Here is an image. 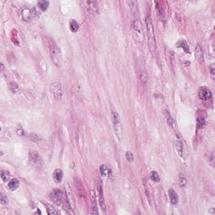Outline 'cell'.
<instances>
[{
    "label": "cell",
    "mask_w": 215,
    "mask_h": 215,
    "mask_svg": "<svg viewBox=\"0 0 215 215\" xmlns=\"http://www.w3.org/2000/svg\"><path fill=\"white\" fill-rule=\"evenodd\" d=\"M146 27H147V35H148V46L149 50L152 54H155L156 52V39H155V34H154V27L151 21V18L150 13H148L146 19Z\"/></svg>",
    "instance_id": "1"
},
{
    "label": "cell",
    "mask_w": 215,
    "mask_h": 215,
    "mask_svg": "<svg viewBox=\"0 0 215 215\" xmlns=\"http://www.w3.org/2000/svg\"><path fill=\"white\" fill-rule=\"evenodd\" d=\"M49 46H50V55L51 57L52 62L57 67H60L61 62V51L60 48L52 40L50 41Z\"/></svg>",
    "instance_id": "2"
},
{
    "label": "cell",
    "mask_w": 215,
    "mask_h": 215,
    "mask_svg": "<svg viewBox=\"0 0 215 215\" xmlns=\"http://www.w3.org/2000/svg\"><path fill=\"white\" fill-rule=\"evenodd\" d=\"M112 121H113V130L118 137V139L120 140L122 137V125H121L120 117L116 111L112 112Z\"/></svg>",
    "instance_id": "3"
},
{
    "label": "cell",
    "mask_w": 215,
    "mask_h": 215,
    "mask_svg": "<svg viewBox=\"0 0 215 215\" xmlns=\"http://www.w3.org/2000/svg\"><path fill=\"white\" fill-rule=\"evenodd\" d=\"M50 90L51 92L53 97L59 100L62 97V88H61V85L59 82H54L51 83V87H50Z\"/></svg>",
    "instance_id": "4"
},
{
    "label": "cell",
    "mask_w": 215,
    "mask_h": 215,
    "mask_svg": "<svg viewBox=\"0 0 215 215\" xmlns=\"http://www.w3.org/2000/svg\"><path fill=\"white\" fill-rule=\"evenodd\" d=\"M133 30H134V33H135V37L136 39L142 42L143 41V32H142V24L140 21V20L136 19L134 20V24H133Z\"/></svg>",
    "instance_id": "5"
},
{
    "label": "cell",
    "mask_w": 215,
    "mask_h": 215,
    "mask_svg": "<svg viewBox=\"0 0 215 215\" xmlns=\"http://www.w3.org/2000/svg\"><path fill=\"white\" fill-rule=\"evenodd\" d=\"M50 197L57 205L60 206L61 204V202H62L63 193L60 189H54V190H52V192L50 194Z\"/></svg>",
    "instance_id": "6"
},
{
    "label": "cell",
    "mask_w": 215,
    "mask_h": 215,
    "mask_svg": "<svg viewBox=\"0 0 215 215\" xmlns=\"http://www.w3.org/2000/svg\"><path fill=\"white\" fill-rule=\"evenodd\" d=\"M84 7L86 10L90 14H97L98 13V3L96 1H84Z\"/></svg>",
    "instance_id": "7"
},
{
    "label": "cell",
    "mask_w": 215,
    "mask_h": 215,
    "mask_svg": "<svg viewBox=\"0 0 215 215\" xmlns=\"http://www.w3.org/2000/svg\"><path fill=\"white\" fill-rule=\"evenodd\" d=\"M198 97L201 100L208 101L212 98V92L207 87H201L198 90Z\"/></svg>",
    "instance_id": "8"
},
{
    "label": "cell",
    "mask_w": 215,
    "mask_h": 215,
    "mask_svg": "<svg viewBox=\"0 0 215 215\" xmlns=\"http://www.w3.org/2000/svg\"><path fill=\"white\" fill-rule=\"evenodd\" d=\"M91 214H98V206H97V197H96V193L94 190L91 191Z\"/></svg>",
    "instance_id": "9"
},
{
    "label": "cell",
    "mask_w": 215,
    "mask_h": 215,
    "mask_svg": "<svg viewBox=\"0 0 215 215\" xmlns=\"http://www.w3.org/2000/svg\"><path fill=\"white\" fill-rule=\"evenodd\" d=\"M21 18L25 22H30L32 19V12L30 9L24 8L21 11Z\"/></svg>",
    "instance_id": "10"
},
{
    "label": "cell",
    "mask_w": 215,
    "mask_h": 215,
    "mask_svg": "<svg viewBox=\"0 0 215 215\" xmlns=\"http://www.w3.org/2000/svg\"><path fill=\"white\" fill-rule=\"evenodd\" d=\"M168 194H169V198H170L171 204H174V205L177 204V203H178V195H177V192L174 189L171 188L169 192H168Z\"/></svg>",
    "instance_id": "11"
},
{
    "label": "cell",
    "mask_w": 215,
    "mask_h": 215,
    "mask_svg": "<svg viewBox=\"0 0 215 215\" xmlns=\"http://www.w3.org/2000/svg\"><path fill=\"white\" fill-rule=\"evenodd\" d=\"M164 113H165L166 119V122H167L168 125H169L170 127H171L172 129H175V120H174V119L172 118V116H171V114L170 113V112H169L167 109H166V110L164 111Z\"/></svg>",
    "instance_id": "12"
},
{
    "label": "cell",
    "mask_w": 215,
    "mask_h": 215,
    "mask_svg": "<svg viewBox=\"0 0 215 215\" xmlns=\"http://www.w3.org/2000/svg\"><path fill=\"white\" fill-rule=\"evenodd\" d=\"M175 147H176V150L178 153V155L182 157L183 156V145H182V141L181 140H175Z\"/></svg>",
    "instance_id": "13"
},
{
    "label": "cell",
    "mask_w": 215,
    "mask_h": 215,
    "mask_svg": "<svg viewBox=\"0 0 215 215\" xmlns=\"http://www.w3.org/2000/svg\"><path fill=\"white\" fill-rule=\"evenodd\" d=\"M53 178L57 183H60L63 178V171L61 169H57L53 173Z\"/></svg>",
    "instance_id": "14"
},
{
    "label": "cell",
    "mask_w": 215,
    "mask_h": 215,
    "mask_svg": "<svg viewBox=\"0 0 215 215\" xmlns=\"http://www.w3.org/2000/svg\"><path fill=\"white\" fill-rule=\"evenodd\" d=\"M20 186V181H18L16 178H13V179H11L10 181H9L8 183V187L11 190V191H14L16 190Z\"/></svg>",
    "instance_id": "15"
},
{
    "label": "cell",
    "mask_w": 215,
    "mask_h": 215,
    "mask_svg": "<svg viewBox=\"0 0 215 215\" xmlns=\"http://www.w3.org/2000/svg\"><path fill=\"white\" fill-rule=\"evenodd\" d=\"M177 46L178 48H182L185 52H189V46L187 42L185 40H180L177 43Z\"/></svg>",
    "instance_id": "16"
},
{
    "label": "cell",
    "mask_w": 215,
    "mask_h": 215,
    "mask_svg": "<svg viewBox=\"0 0 215 215\" xmlns=\"http://www.w3.org/2000/svg\"><path fill=\"white\" fill-rule=\"evenodd\" d=\"M66 190H67V200L69 201V205H70L71 208H72L74 202H73V198H72V193L71 192L70 187H69L68 185H66Z\"/></svg>",
    "instance_id": "17"
},
{
    "label": "cell",
    "mask_w": 215,
    "mask_h": 215,
    "mask_svg": "<svg viewBox=\"0 0 215 215\" xmlns=\"http://www.w3.org/2000/svg\"><path fill=\"white\" fill-rule=\"evenodd\" d=\"M69 26H70V30H71V32H77L78 30V29H79V24L75 20H71L70 21Z\"/></svg>",
    "instance_id": "18"
},
{
    "label": "cell",
    "mask_w": 215,
    "mask_h": 215,
    "mask_svg": "<svg viewBox=\"0 0 215 215\" xmlns=\"http://www.w3.org/2000/svg\"><path fill=\"white\" fill-rule=\"evenodd\" d=\"M49 4H50V3L48 1H40L38 3L37 5H38V8L40 11H45L48 9Z\"/></svg>",
    "instance_id": "19"
},
{
    "label": "cell",
    "mask_w": 215,
    "mask_h": 215,
    "mask_svg": "<svg viewBox=\"0 0 215 215\" xmlns=\"http://www.w3.org/2000/svg\"><path fill=\"white\" fill-rule=\"evenodd\" d=\"M196 57L200 62L203 61V51H202V48L200 47V44L197 45V48H196Z\"/></svg>",
    "instance_id": "20"
},
{
    "label": "cell",
    "mask_w": 215,
    "mask_h": 215,
    "mask_svg": "<svg viewBox=\"0 0 215 215\" xmlns=\"http://www.w3.org/2000/svg\"><path fill=\"white\" fill-rule=\"evenodd\" d=\"M45 205L46 206V210H47V213L49 214H59L58 211H57L54 208V207L52 205H51V204H45Z\"/></svg>",
    "instance_id": "21"
},
{
    "label": "cell",
    "mask_w": 215,
    "mask_h": 215,
    "mask_svg": "<svg viewBox=\"0 0 215 215\" xmlns=\"http://www.w3.org/2000/svg\"><path fill=\"white\" fill-rule=\"evenodd\" d=\"M150 179L153 181H155V182H159V181H160V179L158 172H157V171H153L150 172Z\"/></svg>",
    "instance_id": "22"
},
{
    "label": "cell",
    "mask_w": 215,
    "mask_h": 215,
    "mask_svg": "<svg viewBox=\"0 0 215 215\" xmlns=\"http://www.w3.org/2000/svg\"><path fill=\"white\" fill-rule=\"evenodd\" d=\"M30 161L33 162L34 164H36L37 162L40 161V156L36 152H30Z\"/></svg>",
    "instance_id": "23"
},
{
    "label": "cell",
    "mask_w": 215,
    "mask_h": 215,
    "mask_svg": "<svg viewBox=\"0 0 215 215\" xmlns=\"http://www.w3.org/2000/svg\"><path fill=\"white\" fill-rule=\"evenodd\" d=\"M99 204H100V206H101V208L102 209V211L105 213L106 211V204H105V202H104V198H103V196H102V189L100 190V196H99Z\"/></svg>",
    "instance_id": "24"
},
{
    "label": "cell",
    "mask_w": 215,
    "mask_h": 215,
    "mask_svg": "<svg viewBox=\"0 0 215 215\" xmlns=\"http://www.w3.org/2000/svg\"><path fill=\"white\" fill-rule=\"evenodd\" d=\"M100 173H101V175H102V177H106V176H108L109 175V169L108 168V166H106L105 165H102L101 166H100Z\"/></svg>",
    "instance_id": "25"
},
{
    "label": "cell",
    "mask_w": 215,
    "mask_h": 215,
    "mask_svg": "<svg viewBox=\"0 0 215 215\" xmlns=\"http://www.w3.org/2000/svg\"><path fill=\"white\" fill-rule=\"evenodd\" d=\"M197 127L199 128V129H201V128H203L205 125V118L203 117V116H198L197 117Z\"/></svg>",
    "instance_id": "26"
},
{
    "label": "cell",
    "mask_w": 215,
    "mask_h": 215,
    "mask_svg": "<svg viewBox=\"0 0 215 215\" xmlns=\"http://www.w3.org/2000/svg\"><path fill=\"white\" fill-rule=\"evenodd\" d=\"M140 79H141V81H142V82H143V83H145V84L147 82L148 74L146 71H142L140 72Z\"/></svg>",
    "instance_id": "27"
},
{
    "label": "cell",
    "mask_w": 215,
    "mask_h": 215,
    "mask_svg": "<svg viewBox=\"0 0 215 215\" xmlns=\"http://www.w3.org/2000/svg\"><path fill=\"white\" fill-rule=\"evenodd\" d=\"M9 89L13 92V93H15V92H17L18 91H19V86L17 85V83L16 82H10L9 83Z\"/></svg>",
    "instance_id": "28"
},
{
    "label": "cell",
    "mask_w": 215,
    "mask_h": 215,
    "mask_svg": "<svg viewBox=\"0 0 215 215\" xmlns=\"http://www.w3.org/2000/svg\"><path fill=\"white\" fill-rule=\"evenodd\" d=\"M9 175L7 171H1V178L3 181H7L9 180Z\"/></svg>",
    "instance_id": "29"
},
{
    "label": "cell",
    "mask_w": 215,
    "mask_h": 215,
    "mask_svg": "<svg viewBox=\"0 0 215 215\" xmlns=\"http://www.w3.org/2000/svg\"><path fill=\"white\" fill-rule=\"evenodd\" d=\"M125 158H126V160H127L128 161L132 162V161L134 160V155H133L130 151H127V152L125 153Z\"/></svg>",
    "instance_id": "30"
},
{
    "label": "cell",
    "mask_w": 215,
    "mask_h": 215,
    "mask_svg": "<svg viewBox=\"0 0 215 215\" xmlns=\"http://www.w3.org/2000/svg\"><path fill=\"white\" fill-rule=\"evenodd\" d=\"M1 203L3 204H9V198L7 197V196L3 195L1 197Z\"/></svg>",
    "instance_id": "31"
},
{
    "label": "cell",
    "mask_w": 215,
    "mask_h": 215,
    "mask_svg": "<svg viewBox=\"0 0 215 215\" xmlns=\"http://www.w3.org/2000/svg\"><path fill=\"white\" fill-rule=\"evenodd\" d=\"M214 65H212L211 66V67H210V71H211V74L214 76Z\"/></svg>",
    "instance_id": "32"
}]
</instances>
